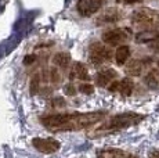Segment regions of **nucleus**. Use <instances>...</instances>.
Segmentation results:
<instances>
[{
	"mask_svg": "<svg viewBox=\"0 0 159 158\" xmlns=\"http://www.w3.org/2000/svg\"><path fill=\"white\" fill-rule=\"evenodd\" d=\"M122 18V13L118 10V8H108V10H105L101 16L98 17V20H97V22L98 24H115L118 22L119 20Z\"/></svg>",
	"mask_w": 159,
	"mask_h": 158,
	"instance_id": "9d476101",
	"label": "nucleus"
},
{
	"mask_svg": "<svg viewBox=\"0 0 159 158\" xmlns=\"http://www.w3.org/2000/svg\"><path fill=\"white\" fill-rule=\"evenodd\" d=\"M105 111L96 112H72V114H54L40 118V122L53 132H72L82 130L104 119Z\"/></svg>",
	"mask_w": 159,
	"mask_h": 158,
	"instance_id": "f257e3e1",
	"label": "nucleus"
},
{
	"mask_svg": "<svg viewBox=\"0 0 159 158\" xmlns=\"http://www.w3.org/2000/svg\"><path fill=\"white\" fill-rule=\"evenodd\" d=\"M102 4L104 0H78L76 10L82 17H91L97 11H100Z\"/></svg>",
	"mask_w": 159,
	"mask_h": 158,
	"instance_id": "39448f33",
	"label": "nucleus"
},
{
	"mask_svg": "<svg viewBox=\"0 0 159 158\" xmlns=\"http://www.w3.org/2000/svg\"><path fill=\"white\" fill-rule=\"evenodd\" d=\"M131 22L134 25L144 26L147 29H157L159 28V11L147 7L137 8L131 14Z\"/></svg>",
	"mask_w": 159,
	"mask_h": 158,
	"instance_id": "7ed1b4c3",
	"label": "nucleus"
},
{
	"mask_svg": "<svg viewBox=\"0 0 159 158\" xmlns=\"http://www.w3.org/2000/svg\"><path fill=\"white\" fill-rule=\"evenodd\" d=\"M33 61H35V56H28V57H25V61H24V63L28 65L29 63H33Z\"/></svg>",
	"mask_w": 159,
	"mask_h": 158,
	"instance_id": "4be33fe9",
	"label": "nucleus"
},
{
	"mask_svg": "<svg viewBox=\"0 0 159 158\" xmlns=\"http://www.w3.org/2000/svg\"><path fill=\"white\" fill-rule=\"evenodd\" d=\"M130 57V47L126 46V44H122L116 49V53H115V60L118 65H125L126 61L129 60Z\"/></svg>",
	"mask_w": 159,
	"mask_h": 158,
	"instance_id": "ddd939ff",
	"label": "nucleus"
},
{
	"mask_svg": "<svg viewBox=\"0 0 159 158\" xmlns=\"http://www.w3.org/2000/svg\"><path fill=\"white\" fill-rule=\"evenodd\" d=\"M158 67H159V61H158Z\"/></svg>",
	"mask_w": 159,
	"mask_h": 158,
	"instance_id": "b1692460",
	"label": "nucleus"
},
{
	"mask_svg": "<svg viewBox=\"0 0 159 158\" xmlns=\"http://www.w3.org/2000/svg\"><path fill=\"white\" fill-rule=\"evenodd\" d=\"M145 83L148 85L149 87H157L158 86V81H157V78H155V75L152 74V72L145 77Z\"/></svg>",
	"mask_w": 159,
	"mask_h": 158,
	"instance_id": "a211bd4d",
	"label": "nucleus"
},
{
	"mask_svg": "<svg viewBox=\"0 0 159 158\" xmlns=\"http://www.w3.org/2000/svg\"><path fill=\"white\" fill-rule=\"evenodd\" d=\"M137 43H147V44H154L159 47V32L155 29H145L143 32H139L136 35Z\"/></svg>",
	"mask_w": 159,
	"mask_h": 158,
	"instance_id": "6e6552de",
	"label": "nucleus"
},
{
	"mask_svg": "<svg viewBox=\"0 0 159 158\" xmlns=\"http://www.w3.org/2000/svg\"><path fill=\"white\" fill-rule=\"evenodd\" d=\"M39 90V77H35L30 81V93L32 95H36Z\"/></svg>",
	"mask_w": 159,
	"mask_h": 158,
	"instance_id": "6ab92c4d",
	"label": "nucleus"
},
{
	"mask_svg": "<svg viewBox=\"0 0 159 158\" xmlns=\"http://www.w3.org/2000/svg\"><path fill=\"white\" fill-rule=\"evenodd\" d=\"M127 39V32L122 28L109 29L102 33V42L108 46H122L125 40Z\"/></svg>",
	"mask_w": 159,
	"mask_h": 158,
	"instance_id": "423d86ee",
	"label": "nucleus"
},
{
	"mask_svg": "<svg viewBox=\"0 0 159 158\" xmlns=\"http://www.w3.org/2000/svg\"><path fill=\"white\" fill-rule=\"evenodd\" d=\"M116 77H118V74H116L115 69H112V68L102 69V71L97 72V75H96V82H97V85H98V86L105 87L107 85L111 83V82L114 81Z\"/></svg>",
	"mask_w": 159,
	"mask_h": 158,
	"instance_id": "1a4fd4ad",
	"label": "nucleus"
},
{
	"mask_svg": "<svg viewBox=\"0 0 159 158\" xmlns=\"http://www.w3.org/2000/svg\"><path fill=\"white\" fill-rule=\"evenodd\" d=\"M151 60H133L129 65L126 67V72L129 75H133V77H139V75H141L143 69L147 67V64H148Z\"/></svg>",
	"mask_w": 159,
	"mask_h": 158,
	"instance_id": "9b49d317",
	"label": "nucleus"
},
{
	"mask_svg": "<svg viewBox=\"0 0 159 158\" xmlns=\"http://www.w3.org/2000/svg\"><path fill=\"white\" fill-rule=\"evenodd\" d=\"M112 57V51L101 43H93L89 49V58L94 65H101L102 63L109 61Z\"/></svg>",
	"mask_w": 159,
	"mask_h": 158,
	"instance_id": "20e7f679",
	"label": "nucleus"
},
{
	"mask_svg": "<svg viewBox=\"0 0 159 158\" xmlns=\"http://www.w3.org/2000/svg\"><path fill=\"white\" fill-rule=\"evenodd\" d=\"M73 78H78V79H82V81H87L89 79V72H87V68L83 63H75L73 64V68H72V72H71V79Z\"/></svg>",
	"mask_w": 159,
	"mask_h": 158,
	"instance_id": "f8f14e48",
	"label": "nucleus"
},
{
	"mask_svg": "<svg viewBox=\"0 0 159 158\" xmlns=\"http://www.w3.org/2000/svg\"><path fill=\"white\" fill-rule=\"evenodd\" d=\"M133 89H134V83L130 78H125L119 82V93L122 96L129 97L133 93Z\"/></svg>",
	"mask_w": 159,
	"mask_h": 158,
	"instance_id": "4468645a",
	"label": "nucleus"
},
{
	"mask_svg": "<svg viewBox=\"0 0 159 158\" xmlns=\"http://www.w3.org/2000/svg\"><path fill=\"white\" fill-rule=\"evenodd\" d=\"M54 64L58 67H61V68H66L68 67V64L71 63V56H69L68 53H58L54 56Z\"/></svg>",
	"mask_w": 159,
	"mask_h": 158,
	"instance_id": "2eb2a0df",
	"label": "nucleus"
},
{
	"mask_svg": "<svg viewBox=\"0 0 159 158\" xmlns=\"http://www.w3.org/2000/svg\"><path fill=\"white\" fill-rule=\"evenodd\" d=\"M65 93H66L68 96L76 95V89H75V86H73V85H66V86H65Z\"/></svg>",
	"mask_w": 159,
	"mask_h": 158,
	"instance_id": "aec40b11",
	"label": "nucleus"
},
{
	"mask_svg": "<svg viewBox=\"0 0 159 158\" xmlns=\"http://www.w3.org/2000/svg\"><path fill=\"white\" fill-rule=\"evenodd\" d=\"M149 158H159V150L154 148V150L149 151Z\"/></svg>",
	"mask_w": 159,
	"mask_h": 158,
	"instance_id": "412c9836",
	"label": "nucleus"
},
{
	"mask_svg": "<svg viewBox=\"0 0 159 158\" xmlns=\"http://www.w3.org/2000/svg\"><path fill=\"white\" fill-rule=\"evenodd\" d=\"M144 118H145V115L137 114V112H122V114L114 115L105 123H102L100 128H97L96 133L93 136H102V135H107V133L127 129V128L140 123Z\"/></svg>",
	"mask_w": 159,
	"mask_h": 158,
	"instance_id": "f03ea898",
	"label": "nucleus"
},
{
	"mask_svg": "<svg viewBox=\"0 0 159 158\" xmlns=\"http://www.w3.org/2000/svg\"><path fill=\"white\" fill-rule=\"evenodd\" d=\"M32 144L36 150L40 151V153H43V154H54V153H57L61 147V144L57 140L50 139V137L48 139L35 137L32 140Z\"/></svg>",
	"mask_w": 159,
	"mask_h": 158,
	"instance_id": "0eeeda50",
	"label": "nucleus"
},
{
	"mask_svg": "<svg viewBox=\"0 0 159 158\" xmlns=\"http://www.w3.org/2000/svg\"><path fill=\"white\" fill-rule=\"evenodd\" d=\"M79 90H80L83 95H93L94 93V86L90 83H82L79 86Z\"/></svg>",
	"mask_w": 159,
	"mask_h": 158,
	"instance_id": "f3484780",
	"label": "nucleus"
},
{
	"mask_svg": "<svg viewBox=\"0 0 159 158\" xmlns=\"http://www.w3.org/2000/svg\"><path fill=\"white\" fill-rule=\"evenodd\" d=\"M140 0H125V3L126 4H134V3H139Z\"/></svg>",
	"mask_w": 159,
	"mask_h": 158,
	"instance_id": "5701e85b",
	"label": "nucleus"
},
{
	"mask_svg": "<svg viewBox=\"0 0 159 158\" xmlns=\"http://www.w3.org/2000/svg\"><path fill=\"white\" fill-rule=\"evenodd\" d=\"M131 158L130 156H127L125 151L120 150H107L101 153V158Z\"/></svg>",
	"mask_w": 159,
	"mask_h": 158,
	"instance_id": "dca6fc26",
	"label": "nucleus"
}]
</instances>
